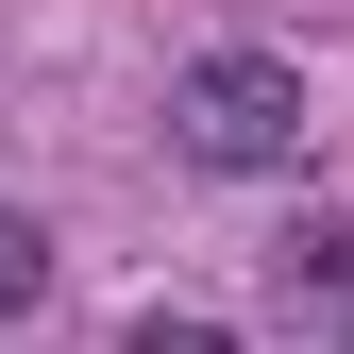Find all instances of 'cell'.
<instances>
[{"instance_id": "1", "label": "cell", "mask_w": 354, "mask_h": 354, "mask_svg": "<svg viewBox=\"0 0 354 354\" xmlns=\"http://www.w3.org/2000/svg\"><path fill=\"white\" fill-rule=\"evenodd\" d=\"M169 152L219 169V186H270V169L304 152V68L287 51H203L186 84H169Z\"/></svg>"}, {"instance_id": "2", "label": "cell", "mask_w": 354, "mask_h": 354, "mask_svg": "<svg viewBox=\"0 0 354 354\" xmlns=\"http://www.w3.org/2000/svg\"><path fill=\"white\" fill-rule=\"evenodd\" d=\"M270 304H287V321H337V337H354V219H337V203L270 236Z\"/></svg>"}, {"instance_id": "3", "label": "cell", "mask_w": 354, "mask_h": 354, "mask_svg": "<svg viewBox=\"0 0 354 354\" xmlns=\"http://www.w3.org/2000/svg\"><path fill=\"white\" fill-rule=\"evenodd\" d=\"M34 287H51V236H34V219L0 203V321H34Z\"/></svg>"}]
</instances>
